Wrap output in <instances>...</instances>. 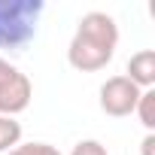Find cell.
Returning <instances> with one entry per match:
<instances>
[{
	"mask_svg": "<svg viewBox=\"0 0 155 155\" xmlns=\"http://www.w3.org/2000/svg\"><path fill=\"white\" fill-rule=\"evenodd\" d=\"M119 46V25L110 12L91 9L79 18L73 31V40L67 46V64L79 73H97L104 70Z\"/></svg>",
	"mask_w": 155,
	"mask_h": 155,
	"instance_id": "obj_1",
	"label": "cell"
},
{
	"mask_svg": "<svg viewBox=\"0 0 155 155\" xmlns=\"http://www.w3.org/2000/svg\"><path fill=\"white\" fill-rule=\"evenodd\" d=\"M46 12L43 0H0V49L18 52L37 37V25Z\"/></svg>",
	"mask_w": 155,
	"mask_h": 155,
	"instance_id": "obj_2",
	"label": "cell"
},
{
	"mask_svg": "<svg viewBox=\"0 0 155 155\" xmlns=\"http://www.w3.org/2000/svg\"><path fill=\"white\" fill-rule=\"evenodd\" d=\"M140 94H143V91L128 79V76L119 73V76H110V79L101 85V97H97V104H101V110H104L107 116H113V119H125V116H134Z\"/></svg>",
	"mask_w": 155,
	"mask_h": 155,
	"instance_id": "obj_3",
	"label": "cell"
},
{
	"mask_svg": "<svg viewBox=\"0 0 155 155\" xmlns=\"http://www.w3.org/2000/svg\"><path fill=\"white\" fill-rule=\"evenodd\" d=\"M31 97H34V85L28 79V73L15 70L9 79L0 85V116H18L31 107Z\"/></svg>",
	"mask_w": 155,
	"mask_h": 155,
	"instance_id": "obj_4",
	"label": "cell"
},
{
	"mask_svg": "<svg viewBox=\"0 0 155 155\" xmlns=\"http://www.w3.org/2000/svg\"><path fill=\"white\" fill-rule=\"evenodd\" d=\"M125 76H128V79H131L140 91L152 88V85H155V52H152V49H140V52H134V55L128 58Z\"/></svg>",
	"mask_w": 155,
	"mask_h": 155,
	"instance_id": "obj_5",
	"label": "cell"
},
{
	"mask_svg": "<svg viewBox=\"0 0 155 155\" xmlns=\"http://www.w3.org/2000/svg\"><path fill=\"white\" fill-rule=\"evenodd\" d=\"M134 116L140 119V125L146 128V134H155V88H146L137 101Z\"/></svg>",
	"mask_w": 155,
	"mask_h": 155,
	"instance_id": "obj_6",
	"label": "cell"
},
{
	"mask_svg": "<svg viewBox=\"0 0 155 155\" xmlns=\"http://www.w3.org/2000/svg\"><path fill=\"white\" fill-rule=\"evenodd\" d=\"M21 143V122L12 116H0V152H9Z\"/></svg>",
	"mask_w": 155,
	"mask_h": 155,
	"instance_id": "obj_7",
	"label": "cell"
},
{
	"mask_svg": "<svg viewBox=\"0 0 155 155\" xmlns=\"http://www.w3.org/2000/svg\"><path fill=\"white\" fill-rule=\"evenodd\" d=\"M6 155H61L52 143H18L15 149H9Z\"/></svg>",
	"mask_w": 155,
	"mask_h": 155,
	"instance_id": "obj_8",
	"label": "cell"
},
{
	"mask_svg": "<svg viewBox=\"0 0 155 155\" xmlns=\"http://www.w3.org/2000/svg\"><path fill=\"white\" fill-rule=\"evenodd\" d=\"M70 155H110V152H107V146L101 140H79Z\"/></svg>",
	"mask_w": 155,
	"mask_h": 155,
	"instance_id": "obj_9",
	"label": "cell"
},
{
	"mask_svg": "<svg viewBox=\"0 0 155 155\" xmlns=\"http://www.w3.org/2000/svg\"><path fill=\"white\" fill-rule=\"evenodd\" d=\"M15 70H18L15 64H9V61H6L3 55H0V85H3V82H6V79H9V76H12Z\"/></svg>",
	"mask_w": 155,
	"mask_h": 155,
	"instance_id": "obj_10",
	"label": "cell"
},
{
	"mask_svg": "<svg viewBox=\"0 0 155 155\" xmlns=\"http://www.w3.org/2000/svg\"><path fill=\"white\" fill-rule=\"evenodd\" d=\"M140 155H155V134H146L140 143Z\"/></svg>",
	"mask_w": 155,
	"mask_h": 155,
	"instance_id": "obj_11",
	"label": "cell"
}]
</instances>
